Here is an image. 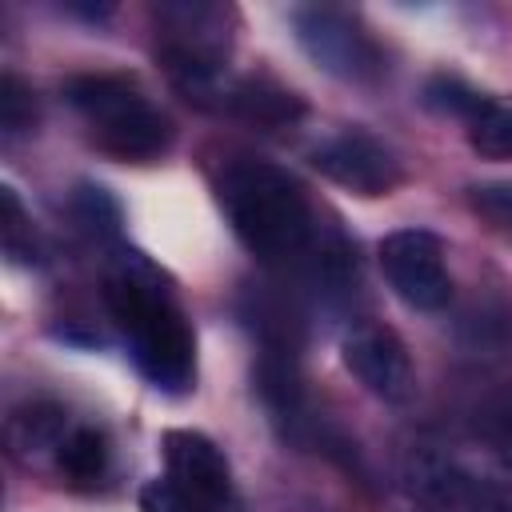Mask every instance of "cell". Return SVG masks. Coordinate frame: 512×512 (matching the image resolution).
I'll return each instance as SVG.
<instances>
[{
    "mask_svg": "<svg viewBox=\"0 0 512 512\" xmlns=\"http://www.w3.org/2000/svg\"><path fill=\"white\" fill-rule=\"evenodd\" d=\"M104 304L144 380L168 396H184L196 380V336L164 276L140 252H124L104 276Z\"/></svg>",
    "mask_w": 512,
    "mask_h": 512,
    "instance_id": "obj_1",
    "label": "cell"
},
{
    "mask_svg": "<svg viewBox=\"0 0 512 512\" xmlns=\"http://www.w3.org/2000/svg\"><path fill=\"white\" fill-rule=\"evenodd\" d=\"M220 208L236 240L272 268L308 264L320 248L316 212L304 184L264 160H236L220 176Z\"/></svg>",
    "mask_w": 512,
    "mask_h": 512,
    "instance_id": "obj_2",
    "label": "cell"
},
{
    "mask_svg": "<svg viewBox=\"0 0 512 512\" xmlns=\"http://www.w3.org/2000/svg\"><path fill=\"white\" fill-rule=\"evenodd\" d=\"M64 100L92 124L96 148L116 160L148 164L160 160L176 140L168 112H160L124 72H80L64 80Z\"/></svg>",
    "mask_w": 512,
    "mask_h": 512,
    "instance_id": "obj_3",
    "label": "cell"
},
{
    "mask_svg": "<svg viewBox=\"0 0 512 512\" xmlns=\"http://www.w3.org/2000/svg\"><path fill=\"white\" fill-rule=\"evenodd\" d=\"M416 512H512V452L492 448H416L404 468Z\"/></svg>",
    "mask_w": 512,
    "mask_h": 512,
    "instance_id": "obj_4",
    "label": "cell"
},
{
    "mask_svg": "<svg viewBox=\"0 0 512 512\" xmlns=\"http://www.w3.org/2000/svg\"><path fill=\"white\" fill-rule=\"evenodd\" d=\"M288 20L296 44L320 72L344 84H372L384 76V52L352 12L332 4H300L292 8Z\"/></svg>",
    "mask_w": 512,
    "mask_h": 512,
    "instance_id": "obj_5",
    "label": "cell"
},
{
    "mask_svg": "<svg viewBox=\"0 0 512 512\" xmlns=\"http://www.w3.org/2000/svg\"><path fill=\"white\" fill-rule=\"evenodd\" d=\"M380 268L392 292L416 312H440L452 300V276L440 236L424 228H400L380 240Z\"/></svg>",
    "mask_w": 512,
    "mask_h": 512,
    "instance_id": "obj_6",
    "label": "cell"
},
{
    "mask_svg": "<svg viewBox=\"0 0 512 512\" xmlns=\"http://www.w3.org/2000/svg\"><path fill=\"white\" fill-rule=\"evenodd\" d=\"M312 168L356 196H388L404 184L400 156L364 128H344L312 148Z\"/></svg>",
    "mask_w": 512,
    "mask_h": 512,
    "instance_id": "obj_7",
    "label": "cell"
},
{
    "mask_svg": "<svg viewBox=\"0 0 512 512\" xmlns=\"http://www.w3.org/2000/svg\"><path fill=\"white\" fill-rule=\"evenodd\" d=\"M164 484L176 492L184 512H220L232 488L220 444L192 428L164 432Z\"/></svg>",
    "mask_w": 512,
    "mask_h": 512,
    "instance_id": "obj_8",
    "label": "cell"
},
{
    "mask_svg": "<svg viewBox=\"0 0 512 512\" xmlns=\"http://www.w3.org/2000/svg\"><path fill=\"white\" fill-rule=\"evenodd\" d=\"M340 356H344V368L364 384V392H372L376 400L384 404H400L412 396V360H408V348L404 340L384 328V324H352L344 332V344H340Z\"/></svg>",
    "mask_w": 512,
    "mask_h": 512,
    "instance_id": "obj_9",
    "label": "cell"
},
{
    "mask_svg": "<svg viewBox=\"0 0 512 512\" xmlns=\"http://www.w3.org/2000/svg\"><path fill=\"white\" fill-rule=\"evenodd\" d=\"M220 108H228L232 116H240V120H248L256 128H264V132L292 128V124H300L308 116V104L292 88L272 80V76H240V80H232Z\"/></svg>",
    "mask_w": 512,
    "mask_h": 512,
    "instance_id": "obj_10",
    "label": "cell"
},
{
    "mask_svg": "<svg viewBox=\"0 0 512 512\" xmlns=\"http://www.w3.org/2000/svg\"><path fill=\"white\" fill-rule=\"evenodd\" d=\"M68 432H72L68 408H60L56 400H28L8 416V448L20 464L44 460V456L56 460Z\"/></svg>",
    "mask_w": 512,
    "mask_h": 512,
    "instance_id": "obj_11",
    "label": "cell"
},
{
    "mask_svg": "<svg viewBox=\"0 0 512 512\" xmlns=\"http://www.w3.org/2000/svg\"><path fill=\"white\" fill-rule=\"evenodd\" d=\"M108 460H112L108 436H104L100 428H92V424H72V432L64 436V444H60V452H56L52 464H56V472H60L68 484L92 488V484L104 480Z\"/></svg>",
    "mask_w": 512,
    "mask_h": 512,
    "instance_id": "obj_12",
    "label": "cell"
},
{
    "mask_svg": "<svg viewBox=\"0 0 512 512\" xmlns=\"http://www.w3.org/2000/svg\"><path fill=\"white\" fill-rule=\"evenodd\" d=\"M468 144L488 160H512V104L484 100L468 120Z\"/></svg>",
    "mask_w": 512,
    "mask_h": 512,
    "instance_id": "obj_13",
    "label": "cell"
},
{
    "mask_svg": "<svg viewBox=\"0 0 512 512\" xmlns=\"http://www.w3.org/2000/svg\"><path fill=\"white\" fill-rule=\"evenodd\" d=\"M0 244L12 264H36V232L12 188H0Z\"/></svg>",
    "mask_w": 512,
    "mask_h": 512,
    "instance_id": "obj_14",
    "label": "cell"
},
{
    "mask_svg": "<svg viewBox=\"0 0 512 512\" xmlns=\"http://www.w3.org/2000/svg\"><path fill=\"white\" fill-rule=\"evenodd\" d=\"M32 124H36L32 88L16 72H4V80H0V136H4V144L32 132Z\"/></svg>",
    "mask_w": 512,
    "mask_h": 512,
    "instance_id": "obj_15",
    "label": "cell"
},
{
    "mask_svg": "<svg viewBox=\"0 0 512 512\" xmlns=\"http://www.w3.org/2000/svg\"><path fill=\"white\" fill-rule=\"evenodd\" d=\"M484 100H488L484 92L468 88V84L456 80V76H432L428 88H424V104H428V108H436V112H444V116H456V120H464V124L480 112Z\"/></svg>",
    "mask_w": 512,
    "mask_h": 512,
    "instance_id": "obj_16",
    "label": "cell"
},
{
    "mask_svg": "<svg viewBox=\"0 0 512 512\" xmlns=\"http://www.w3.org/2000/svg\"><path fill=\"white\" fill-rule=\"evenodd\" d=\"M468 208L488 228L512 236V180H476V184H468Z\"/></svg>",
    "mask_w": 512,
    "mask_h": 512,
    "instance_id": "obj_17",
    "label": "cell"
},
{
    "mask_svg": "<svg viewBox=\"0 0 512 512\" xmlns=\"http://www.w3.org/2000/svg\"><path fill=\"white\" fill-rule=\"evenodd\" d=\"M76 216L92 228V232H116L120 228V208L108 200V192L104 188H92V184H84L80 192H76Z\"/></svg>",
    "mask_w": 512,
    "mask_h": 512,
    "instance_id": "obj_18",
    "label": "cell"
}]
</instances>
